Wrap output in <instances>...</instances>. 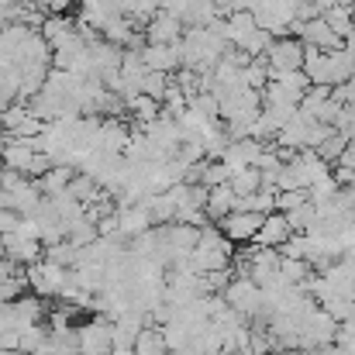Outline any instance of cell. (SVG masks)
Returning a JSON list of instances; mask_svg holds the SVG:
<instances>
[{
    "label": "cell",
    "mask_w": 355,
    "mask_h": 355,
    "mask_svg": "<svg viewBox=\"0 0 355 355\" xmlns=\"http://www.w3.org/2000/svg\"><path fill=\"white\" fill-rule=\"evenodd\" d=\"M232 262H235V248H232V241L225 238V232H221L218 225L200 228V241H197V248L190 252L187 266H190L197 276H211V272L232 269Z\"/></svg>",
    "instance_id": "obj_1"
},
{
    "label": "cell",
    "mask_w": 355,
    "mask_h": 355,
    "mask_svg": "<svg viewBox=\"0 0 355 355\" xmlns=\"http://www.w3.org/2000/svg\"><path fill=\"white\" fill-rule=\"evenodd\" d=\"M24 276H28V290L35 297H42V300H62L66 290L73 286V269L55 266L49 259H42L31 269H24Z\"/></svg>",
    "instance_id": "obj_2"
},
{
    "label": "cell",
    "mask_w": 355,
    "mask_h": 355,
    "mask_svg": "<svg viewBox=\"0 0 355 355\" xmlns=\"http://www.w3.org/2000/svg\"><path fill=\"white\" fill-rule=\"evenodd\" d=\"M304 59H307V45L293 35H283V38H272L269 52H266V66H269V80L279 76V73H297L304 69Z\"/></svg>",
    "instance_id": "obj_3"
},
{
    "label": "cell",
    "mask_w": 355,
    "mask_h": 355,
    "mask_svg": "<svg viewBox=\"0 0 355 355\" xmlns=\"http://www.w3.org/2000/svg\"><path fill=\"white\" fill-rule=\"evenodd\" d=\"M80 355H111L114 349V321L107 318H90L83 328H76Z\"/></svg>",
    "instance_id": "obj_4"
},
{
    "label": "cell",
    "mask_w": 355,
    "mask_h": 355,
    "mask_svg": "<svg viewBox=\"0 0 355 355\" xmlns=\"http://www.w3.org/2000/svg\"><path fill=\"white\" fill-rule=\"evenodd\" d=\"M262 221H266L262 214H252V211H235V214H228L218 228L225 232V238H228L232 245H255Z\"/></svg>",
    "instance_id": "obj_5"
},
{
    "label": "cell",
    "mask_w": 355,
    "mask_h": 355,
    "mask_svg": "<svg viewBox=\"0 0 355 355\" xmlns=\"http://www.w3.org/2000/svg\"><path fill=\"white\" fill-rule=\"evenodd\" d=\"M183 35H187V24H183L180 17L166 14V10H159V14L145 24V42H148V45H180Z\"/></svg>",
    "instance_id": "obj_6"
},
{
    "label": "cell",
    "mask_w": 355,
    "mask_h": 355,
    "mask_svg": "<svg viewBox=\"0 0 355 355\" xmlns=\"http://www.w3.org/2000/svg\"><path fill=\"white\" fill-rule=\"evenodd\" d=\"M155 221L148 214V200L145 204H131V207H118V235L121 238H141L145 232H152Z\"/></svg>",
    "instance_id": "obj_7"
},
{
    "label": "cell",
    "mask_w": 355,
    "mask_h": 355,
    "mask_svg": "<svg viewBox=\"0 0 355 355\" xmlns=\"http://www.w3.org/2000/svg\"><path fill=\"white\" fill-rule=\"evenodd\" d=\"M141 59H145L148 73H166V76H176V73L183 69L180 45H145V49H141Z\"/></svg>",
    "instance_id": "obj_8"
},
{
    "label": "cell",
    "mask_w": 355,
    "mask_h": 355,
    "mask_svg": "<svg viewBox=\"0 0 355 355\" xmlns=\"http://www.w3.org/2000/svg\"><path fill=\"white\" fill-rule=\"evenodd\" d=\"M262 152H266V141H255V138H241V141H232L228 148H225V155H221V162L235 173V169H252V166H259V159H262Z\"/></svg>",
    "instance_id": "obj_9"
},
{
    "label": "cell",
    "mask_w": 355,
    "mask_h": 355,
    "mask_svg": "<svg viewBox=\"0 0 355 355\" xmlns=\"http://www.w3.org/2000/svg\"><path fill=\"white\" fill-rule=\"evenodd\" d=\"M293 238V228H290V221H286V214H279V211H272L266 221H262V228H259V238H255V245L259 248H272V252H279L286 241Z\"/></svg>",
    "instance_id": "obj_10"
},
{
    "label": "cell",
    "mask_w": 355,
    "mask_h": 355,
    "mask_svg": "<svg viewBox=\"0 0 355 355\" xmlns=\"http://www.w3.org/2000/svg\"><path fill=\"white\" fill-rule=\"evenodd\" d=\"M238 211V193L225 183V187H214L211 193H207V218H211V225H221L228 214H235Z\"/></svg>",
    "instance_id": "obj_11"
},
{
    "label": "cell",
    "mask_w": 355,
    "mask_h": 355,
    "mask_svg": "<svg viewBox=\"0 0 355 355\" xmlns=\"http://www.w3.org/2000/svg\"><path fill=\"white\" fill-rule=\"evenodd\" d=\"M73 180H76V169H73V166H52V169L38 180V187H42L45 197H59V193L69 190Z\"/></svg>",
    "instance_id": "obj_12"
},
{
    "label": "cell",
    "mask_w": 355,
    "mask_h": 355,
    "mask_svg": "<svg viewBox=\"0 0 355 355\" xmlns=\"http://www.w3.org/2000/svg\"><path fill=\"white\" fill-rule=\"evenodd\" d=\"M135 355H169V345L162 338V328H145L135 338Z\"/></svg>",
    "instance_id": "obj_13"
},
{
    "label": "cell",
    "mask_w": 355,
    "mask_h": 355,
    "mask_svg": "<svg viewBox=\"0 0 355 355\" xmlns=\"http://www.w3.org/2000/svg\"><path fill=\"white\" fill-rule=\"evenodd\" d=\"M228 187L235 190L238 197H252V193H259L262 190V176H259V169L252 166V169H235L232 173V180H228Z\"/></svg>",
    "instance_id": "obj_14"
},
{
    "label": "cell",
    "mask_w": 355,
    "mask_h": 355,
    "mask_svg": "<svg viewBox=\"0 0 355 355\" xmlns=\"http://www.w3.org/2000/svg\"><path fill=\"white\" fill-rule=\"evenodd\" d=\"M286 221H290L293 235H307V232L314 228V221H318V207H314V204H304V207L290 211V214H286Z\"/></svg>",
    "instance_id": "obj_15"
},
{
    "label": "cell",
    "mask_w": 355,
    "mask_h": 355,
    "mask_svg": "<svg viewBox=\"0 0 355 355\" xmlns=\"http://www.w3.org/2000/svg\"><path fill=\"white\" fill-rule=\"evenodd\" d=\"M349 145H352V138H345L342 131H335V135H331V138H328V141L318 148V155H321L328 166H338V159H342V152H345Z\"/></svg>",
    "instance_id": "obj_16"
},
{
    "label": "cell",
    "mask_w": 355,
    "mask_h": 355,
    "mask_svg": "<svg viewBox=\"0 0 355 355\" xmlns=\"http://www.w3.org/2000/svg\"><path fill=\"white\" fill-rule=\"evenodd\" d=\"M228 180H232V169H228L221 159H207V162H204V187H207V190L225 187Z\"/></svg>",
    "instance_id": "obj_17"
},
{
    "label": "cell",
    "mask_w": 355,
    "mask_h": 355,
    "mask_svg": "<svg viewBox=\"0 0 355 355\" xmlns=\"http://www.w3.org/2000/svg\"><path fill=\"white\" fill-rule=\"evenodd\" d=\"M304 204H311V193L307 190H283V193H276V211L279 214H290V211H297Z\"/></svg>",
    "instance_id": "obj_18"
},
{
    "label": "cell",
    "mask_w": 355,
    "mask_h": 355,
    "mask_svg": "<svg viewBox=\"0 0 355 355\" xmlns=\"http://www.w3.org/2000/svg\"><path fill=\"white\" fill-rule=\"evenodd\" d=\"M111 355H135V338L114 328V349H111Z\"/></svg>",
    "instance_id": "obj_19"
},
{
    "label": "cell",
    "mask_w": 355,
    "mask_h": 355,
    "mask_svg": "<svg viewBox=\"0 0 355 355\" xmlns=\"http://www.w3.org/2000/svg\"><path fill=\"white\" fill-rule=\"evenodd\" d=\"M73 3H76V0H42L38 7H42L45 14H66V10H69Z\"/></svg>",
    "instance_id": "obj_20"
},
{
    "label": "cell",
    "mask_w": 355,
    "mask_h": 355,
    "mask_svg": "<svg viewBox=\"0 0 355 355\" xmlns=\"http://www.w3.org/2000/svg\"><path fill=\"white\" fill-rule=\"evenodd\" d=\"M3 28H7V24H0V42H3Z\"/></svg>",
    "instance_id": "obj_21"
}]
</instances>
